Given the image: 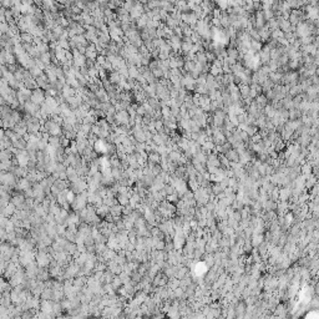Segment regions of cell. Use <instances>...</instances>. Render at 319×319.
<instances>
[{"mask_svg": "<svg viewBox=\"0 0 319 319\" xmlns=\"http://www.w3.org/2000/svg\"><path fill=\"white\" fill-rule=\"evenodd\" d=\"M45 95L44 93L41 91V88H36L34 91H31V96H30V101L37 106H40V104H44L45 102Z\"/></svg>", "mask_w": 319, "mask_h": 319, "instance_id": "obj_1", "label": "cell"}, {"mask_svg": "<svg viewBox=\"0 0 319 319\" xmlns=\"http://www.w3.org/2000/svg\"><path fill=\"white\" fill-rule=\"evenodd\" d=\"M45 128L48 130V132H49L51 136H59V133L61 132V128H60L59 123L55 122L54 120L46 121V123H45Z\"/></svg>", "mask_w": 319, "mask_h": 319, "instance_id": "obj_2", "label": "cell"}, {"mask_svg": "<svg viewBox=\"0 0 319 319\" xmlns=\"http://www.w3.org/2000/svg\"><path fill=\"white\" fill-rule=\"evenodd\" d=\"M116 119H117V121H119L121 125L127 123V122H128V120H130V117H128L127 112H125V111H122V110L116 115Z\"/></svg>", "mask_w": 319, "mask_h": 319, "instance_id": "obj_3", "label": "cell"}, {"mask_svg": "<svg viewBox=\"0 0 319 319\" xmlns=\"http://www.w3.org/2000/svg\"><path fill=\"white\" fill-rule=\"evenodd\" d=\"M25 202V197L24 196H14L13 198H11V203L14 205V206H20V205H23Z\"/></svg>", "mask_w": 319, "mask_h": 319, "instance_id": "obj_4", "label": "cell"}, {"mask_svg": "<svg viewBox=\"0 0 319 319\" xmlns=\"http://www.w3.org/2000/svg\"><path fill=\"white\" fill-rule=\"evenodd\" d=\"M227 157H228L230 160H232V161H237V160L239 158V155H238L236 151H233V150H230V152L227 153Z\"/></svg>", "mask_w": 319, "mask_h": 319, "instance_id": "obj_5", "label": "cell"}, {"mask_svg": "<svg viewBox=\"0 0 319 319\" xmlns=\"http://www.w3.org/2000/svg\"><path fill=\"white\" fill-rule=\"evenodd\" d=\"M249 86H247V85H244V86H242V90H241V93H242V95L244 96V97H247V96H249Z\"/></svg>", "mask_w": 319, "mask_h": 319, "instance_id": "obj_6", "label": "cell"}, {"mask_svg": "<svg viewBox=\"0 0 319 319\" xmlns=\"http://www.w3.org/2000/svg\"><path fill=\"white\" fill-rule=\"evenodd\" d=\"M263 19H264V18H263V14H259V13H258V15H257V25L261 26V28L263 26V23H264Z\"/></svg>", "mask_w": 319, "mask_h": 319, "instance_id": "obj_7", "label": "cell"}, {"mask_svg": "<svg viewBox=\"0 0 319 319\" xmlns=\"http://www.w3.org/2000/svg\"><path fill=\"white\" fill-rule=\"evenodd\" d=\"M21 39H24L26 42H31L32 41V36L30 34H26V32H23L21 34Z\"/></svg>", "mask_w": 319, "mask_h": 319, "instance_id": "obj_8", "label": "cell"}, {"mask_svg": "<svg viewBox=\"0 0 319 319\" xmlns=\"http://www.w3.org/2000/svg\"><path fill=\"white\" fill-rule=\"evenodd\" d=\"M119 202H120L121 205H123V206H125V205H127L130 201H127V197H126L125 195H121V196L119 197Z\"/></svg>", "mask_w": 319, "mask_h": 319, "instance_id": "obj_9", "label": "cell"}]
</instances>
